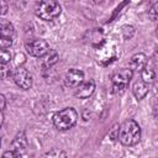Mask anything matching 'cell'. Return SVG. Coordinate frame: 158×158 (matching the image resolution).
<instances>
[{
	"instance_id": "6da1fadb",
	"label": "cell",
	"mask_w": 158,
	"mask_h": 158,
	"mask_svg": "<svg viewBox=\"0 0 158 158\" xmlns=\"http://www.w3.org/2000/svg\"><path fill=\"white\" fill-rule=\"evenodd\" d=\"M118 141L123 146H135L141 139V127L135 120H126L118 126Z\"/></svg>"
},
{
	"instance_id": "7a4b0ae2",
	"label": "cell",
	"mask_w": 158,
	"mask_h": 158,
	"mask_svg": "<svg viewBox=\"0 0 158 158\" xmlns=\"http://www.w3.org/2000/svg\"><path fill=\"white\" fill-rule=\"evenodd\" d=\"M78 120V114L73 107H65L53 116V125L59 131H67L72 128Z\"/></svg>"
},
{
	"instance_id": "3957f363",
	"label": "cell",
	"mask_w": 158,
	"mask_h": 158,
	"mask_svg": "<svg viewBox=\"0 0 158 158\" xmlns=\"http://www.w3.org/2000/svg\"><path fill=\"white\" fill-rule=\"evenodd\" d=\"M62 7L57 0H40L36 6V15L44 21H52L60 15Z\"/></svg>"
},
{
	"instance_id": "277c9868",
	"label": "cell",
	"mask_w": 158,
	"mask_h": 158,
	"mask_svg": "<svg viewBox=\"0 0 158 158\" xmlns=\"http://www.w3.org/2000/svg\"><path fill=\"white\" fill-rule=\"evenodd\" d=\"M12 79L21 89H30L32 86V74L22 65H17L12 72Z\"/></svg>"
},
{
	"instance_id": "5b68a950",
	"label": "cell",
	"mask_w": 158,
	"mask_h": 158,
	"mask_svg": "<svg viewBox=\"0 0 158 158\" xmlns=\"http://www.w3.org/2000/svg\"><path fill=\"white\" fill-rule=\"evenodd\" d=\"M133 75V72L130 68H121L112 75V88L114 91L123 90L127 88L131 78Z\"/></svg>"
},
{
	"instance_id": "8992f818",
	"label": "cell",
	"mask_w": 158,
	"mask_h": 158,
	"mask_svg": "<svg viewBox=\"0 0 158 158\" xmlns=\"http://www.w3.org/2000/svg\"><path fill=\"white\" fill-rule=\"evenodd\" d=\"M26 51L30 56L32 57H37V58H41L43 57L51 48H49V44L44 41V40H41V38H37V40H32L30 42L26 43Z\"/></svg>"
},
{
	"instance_id": "52a82bcc",
	"label": "cell",
	"mask_w": 158,
	"mask_h": 158,
	"mask_svg": "<svg viewBox=\"0 0 158 158\" xmlns=\"http://www.w3.org/2000/svg\"><path fill=\"white\" fill-rule=\"evenodd\" d=\"M27 146H28V142H27V137H26V135H25V132H19L16 136H15V138L12 139V142H11V151H14L15 153H16V156L19 157V156H22L25 152H26V149H27Z\"/></svg>"
},
{
	"instance_id": "ba28073f",
	"label": "cell",
	"mask_w": 158,
	"mask_h": 158,
	"mask_svg": "<svg viewBox=\"0 0 158 158\" xmlns=\"http://www.w3.org/2000/svg\"><path fill=\"white\" fill-rule=\"evenodd\" d=\"M95 90V81L94 80H86V81H81L77 89H75V96L79 99H88L89 96L93 95Z\"/></svg>"
},
{
	"instance_id": "9c48e42d",
	"label": "cell",
	"mask_w": 158,
	"mask_h": 158,
	"mask_svg": "<svg viewBox=\"0 0 158 158\" xmlns=\"http://www.w3.org/2000/svg\"><path fill=\"white\" fill-rule=\"evenodd\" d=\"M84 80V73L79 69H69L65 74V84L70 88H77Z\"/></svg>"
},
{
	"instance_id": "30bf717a",
	"label": "cell",
	"mask_w": 158,
	"mask_h": 158,
	"mask_svg": "<svg viewBox=\"0 0 158 158\" xmlns=\"http://www.w3.org/2000/svg\"><path fill=\"white\" fill-rule=\"evenodd\" d=\"M147 65V56L144 53H136L128 62V68L132 72H141Z\"/></svg>"
},
{
	"instance_id": "8fae6325",
	"label": "cell",
	"mask_w": 158,
	"mask_h": 158,
	"mask_svg": "<svg viewBox=\"0 0 158 158\" xmlns=\"http://www.w3.org/2000/svg\"><path fill=\"white\" fill-rule=\"evenodd\" d=\"M59 59V54L54 49H49L43 57H41V67L43 69H49L52 65H54Z\"/></svg>"
},
{
	"instance_id": "7c38bea8",
	"label": "cell",
	"mask_w": 158,
	"mask_h": 158,
	"mask_svg": "<svg viewBox=\"0 0 158 158\" xmlns=\"http://www.w3.org/2000/svg\"><path fill=\"white\" fill-rule=\"evenodd\" d=\"M148 90H149V84H147L146 81H143L141 79V80H137L133 84L132 93H133V95H135V98L137 100H142L148 94Z\"/></svg>"
},
{
	"instance_id": "4fadbf2b",
	"label": "cell",
	"mask_w": 158,
	"mask_h": 158,
	"mask_svg": "<svg viewBox=\"0 0 158 158\" xmlns=\"http://www.w3.org/2000/svg\"><path fill=\"white\" fill-rule=\"evenodd\" d=\"M0 33L6 36V37H10V38H14L15 36V28L12 26V23L5 19H0Z\"/></svg>"
},
{
	"instance_id": "5bb4252c",
	"label": "cell",
	"mask_w": 158,
	"mask_h": 158,
	"mask_svg": "<svg viewBox=\"0 0 158 158\" xmlns=\"http://www.w3.org/2000/svg\"><path fill=\"white\" fill-rule=\"evenodd\" d=\"M154 78H156L154 70H153V69H151V68H148L147 65H146V67H144V68L141 70V79H142L143 81H146L147 84L153 83Z\"/></svg>"
},
{
	"instance_id": "9a60e30c",
	"label": "cell",
	"mask_w": 158,
	"mask_h": 158,
	"mask_svg": "<svg viewBox=\"0 0 158 158\" xmlns=\"http://www.w3.org/2000/svg\"><path fill=\"white\" fill-rule=\"evenodd\" d=\"M11 44H12V38L6 37V36H4V35L0 33V49L9 48Z\"/></svg>"
},
{
	"instance_id": "2e32d148",
	"label": "cell",
	"mask_w": 158,
	"mask_h": 158,
	"mask_svg": "<svg viewBox=\"0 0 158 158\" xmlns=\"http://www.w3.org/2000/svg\"><path fill=\"white\" fill-rule=\"evenodd\" d=\"M11 74L12 73L7 64H0V79H7Z\"/></svg>"
},
{
	"instance_id": "e0dca14e",
	"label": "cell",
	"mask_w": 158,
	"mask_h": 158,
	"mask_svg": "<svg viewBox=\"0 0 158 158\" xmlns=\"http://www.w3.org/2000/svg\"><path fill=\"white\" fill-rule=\"evenodd\" d=\"M11 59V54L6 49H0V64H7Z\"/></svg>"
},
{
	"instance_id": "ac0fdd59",
	"label": "cell",
	"mask_w": 158,
	"mask_h": 158,
	"mask_svg": "<svg viewBox=\"0 0 158 158\" xmlns=\"http://www.w3.org/2000/svg\"><path fill=\"white\" fill-rule=\"evenodd\" d=\"M157 7H158V4L154 2L151 7V10L148 11V17L152 20V21H156L157 20Z\"/></svg>"
},
{
	"instance_id": "d6986e66",
	"label": "cell",
	"mask_w": 158,
	"mask_h": 158,
	"mask_svg": "<svg viewBox=\"0 0 158 158\" xmlns=\"http://www.w3.org/2000/svg\"><path fill=\"white\" fill-rule=\"evenodd\" d=\"M46 156H49V157H59V156L65 157V156H67V153H65V152H63V151H59V149H52V151H51V152H48Z\"/></svg>"
},
{
	"instance_id": "ffe728a7",
	"label": "cell",
	"mask_w": 158,
	"mask_h": 158,
	"mask_svg": "<svg viewBox=\"0 0 158 158\" xmlns=\"http://www.w3.org/2000/svg\"><path fill=\"white\" fill-rule=\"evenodd\" d=\"M117 135H118V125H115L111 128V131L109 132V136H110V138L112 141H115V139H117Z\"/></svg>"
},
{
	"instance_id": "44dd1931",
	"label": "cell",
	"mask_w": 158,
	"mask_h": 158,
	"mask_svg": "<svg viewBox=\"0 0 158 158\" xmlns=\"http://www.w3.org/2000/svg\"><path fill=\"white\" fill-rule=\"evenodd\" d=\"M7 12V2L6 0H0V15H5Z\"/></svg>"
},
{
	"instance_id": "7402d4cb",
	"label": "cell",
	"mask_w": 158,
	"mask_h": 158,
	"mask_svg": "<svg viewBox=\"0 0 158 158\" xmlns=\"http://www.w3.org/2000/svg\"><path fill=\"white\" fill-rule=\"evenodd\" d=\"M15 62L17 65H22L25 63V56L22 53H17L16 57H15Z\"/></svg>"
},
{
	"instance_id": "603a6c76",
	"label": "cell",
	"mask_w": 158,
	"mask_h": 158,
	"mask_svg": "<svg viewBox=\"0 0 158 158\" xmlns=\"http://www.w3.org/2000/svg\"><path fill=\"white\" fill-rule=\"evenodd\" d=\"M6 106V99L2 94H0V110H4Z\"/></svg>"
},
{
	"instance_id": "cb8c5ba5",
	"label": "cell",
	"mask_w": 158,
	"mask_h": 158,
	"mask_svg": "<svg viewBox=\"0 0 158 158\" xmlns=\"http://www.w3.org/2000/svg\"><path fill=\"white\" fill-rule=\"evenodd\" d=\"M2 156H4V157H11V158H14V157H17V156H16V153H15L14 151H11V149H10V151H7V152H5Z\"/></svg>"
},
{
	"instance_id": "d4e9b609",
	"label": "cell",
	"mask_w": 158,
	"mask_h": 158,
	"mask_svg": "<svg viewBox=\"0 0 158 158\" xmlns=\"http://www.w3.org/2000/svg\"><path fill=\"white\" fill-rule=\"evenodd\" d=\"M2 123H4V115H2V112L0 110V127L2 126Z\"/></svg>"
},
{
	"instance_id": "484cf974",
	"label": "cell",
	"mask_w": 158,
	"mask_h": 158,
	"mask_svg": "<svg viewBox=\"0 0 158 158\" xmlns=\"http://www.w3.org/2000/svg\"><path fill=\"white\" fill-rule=\"evenodd\" d=\"M94 1H95V2H96V4H98V2H101V1H102V0H94Z\"/></svg>"
},
{
	"instance_id": "4316f807",
	"label": "cell",
	"mask_w": 158,
	"mask_h": 158,
	"mask_svg": "<svg viewBox=\"0 0 158 158\" xmlns=\"http://www.w3.org/2000/svg\"><path fill=\"white\" fill-rule=\"evenodd\" d=\"M0 148H1V136H0Z\"/></svg>"
}]
</instances>
